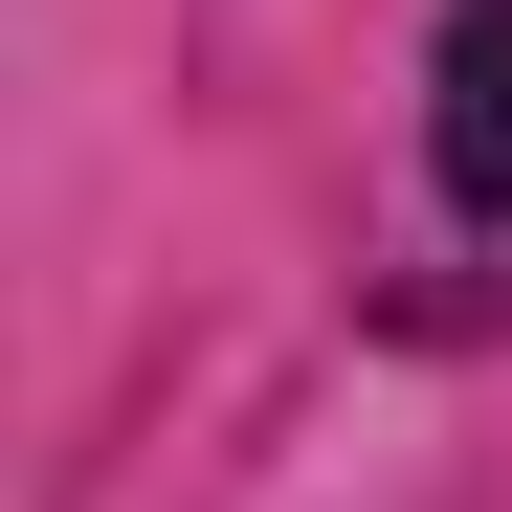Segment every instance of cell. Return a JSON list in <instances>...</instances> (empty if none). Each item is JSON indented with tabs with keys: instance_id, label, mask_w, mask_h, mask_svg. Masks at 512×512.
Here are the masks:
<instances>
[{
	"instance_id": "6da1fadb",
	"label": "cell",
	"mask_w": 512,
	"mask_h": 512,
	"mask_svg": "<svg viewBox=\"0 0 512 512\" xmlns=\"http://www.w3.org/2000/svg\"><path fill=\"white\" fill-rule=\"evenodd\" d=\"M423 179H446V223H512V0H446V45H423Z\"/></svg>"
}]
</instances>
